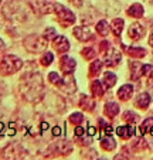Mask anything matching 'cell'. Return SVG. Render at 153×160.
<instances>
[{
	"mask_svg": "<svg viewBox=\"0 0 153 160\" xmlns=\"http://www.w3.org/2000/svg\"><path fill=\"white\" fill-rule=\"evenodd\" d=\"M45 38H50V40H53L55 37V28H53V27H48L47 30H45Z\"/></svg>",
	"mask_w": 153,
	"mask_h": 160,
	"instance_id": "obj_36",
	"label": "cell"
},
{
	"mask_svg": "<svg viewBox=\"0 0 153 160\" xmlns=\"http://www.w3.org/2000/svg\"><path fill=\"white\" fill-rule=\"evenodd\" d=\"M30 7L34 12L43 13V14H47V13L53 12V4L47 3L45 0H30Z\"/></svg>",
	"mask_w": 153,
	"mask_h": 160,
	"instance_id": "obj_11",
	"label": "cell"
},
{
	"mask_svg": "<svg viewBox=\"0 0 153 160\" xmlns=\"http://www.w3.org/2000/svg\"><path fill=\"white\" fill-rule=\"evenodd\" d=\"M132 149L133 150H143V149H146V140L143 139L135 140V143H132Z\"/></svg>",
	"mask_w": 153,
	"mask_h": 160,
	"instance_id": "obj_34",
	"label": "cell"
},
{
	"mask_svg": "<svg viewBox=\"0 0 153 160\" xmlns=\"http://www.w3.org/2000/svg\"><path fill=\"white\" fill-rule=\"evenodd\" d=\"M81 54H82V57H84L85 60H92V58L95 57V50L91 48V47H88V48L82 50Z\"/></svg>",
	"mask_w": 153,
	"mask_h": 160,
	"instance_id": "obj_33",
	"label": "cell"
},
{
	"mask_svg": "<svg viewBox=\"0 0 153 160\" xmlns=\"http://www.w3.org/2000/svg\"><path fill=\"white\" fill-rule=\"evenodd\" d=\"M53 13L57 14V18L63 27H68V26L74 24L75 20H77L74 13L60 3H53Z\"/></svg>",
	"mask_w": 153,
	"mask_h": 160,
	"instance_id": "obj_6",
	"label": "cell"
},
{
	"mask_svg": "<svg viewBox=\"0 0 153 160\" xmlns=\"http://www.w3.org/2000/svg\"><path fill=\"white\" fill-rule=\"evenodd\" d=\"M115 146H116V143H115L114 138H112L111 135H106L105 138H102L101 139V148L104 149V150L111 152V150L115 149Z\"/></svg>",
	"mask_w": 153,
	"mask_h": 160,
	"instance_id": "obj_23",
	"label": "cell"
},
{
	"mask_svg": "<svg viewBox=\"0 0 153 160\" xmlns=\"http://www.w3.org/2000/svg\"><path fill=\"white\" fill-rule=\"evenodd\" d=\"M135 105L138 106L139 109H146L147 106L150 105V95L146 94V92H142V94H139L138 98L135 99Z\"/></svg>",
	"mask_w": 153,
	"mask_h": 160,
	"instance_id": "obj_18",
	"label": "cell"
},
{
	"mask_svg": "<svg viewBox=\"0 0 153 160\" xmlns=\"http://www.w3.org/2000/svg\"><path fill=\"white\" fill-rule=\"evenodd\" d=\"M84 133H85V130L82 129L81 126L75 128V136H77V138H82V136H84Z\"/></svg>",
	"mask_w": 153,
	"mask_h": 160,
	"instance_id": "obj_38",
	"label": "cell"
},
{
	"mask_svg": "<svg viewBox=\"0 0 153 160\" xmlns=\"http://www.w3.org/2000/svg\"><path fill=\"white\" fill-rule=\"evenodd\" d=\"M51 150H53V154H55V156H68L72 152V145L67 140H60V142L51 146Z\"/></svg>",
	"mask_w": 153,
	"mask_h": 160,
	"instance_id": "obj_9",
	"label": "cell"
},
{
	"mask_svg": "<svg viewBox=\"0 0 153 160\" xmlns=\"http://www.w3.org/2000/svg\"><path fill=\"white\" fill-rule=\"evenodd\" d=\"M104 111H105V115L108 116V118H115V116L119 113V111H120V108H119V105H118L116 102H106L105 103V108H104Z\"/></svg>",
	"mask_w": 153,
	"mask_h": 160,
	"instance_id": "obj_17",
	"label": "cell"
},
{
	"mask_svg": "<svg viewBox=\"0 0 153 160\" xmlns=\"http://www.w3.org/2000/svg\"><path fill=\"white\" fill-rule=\"evenodd\" d=\"M149 44H150V45H152V47H153V33L150 34V37H149Z\"/></svg>",
	"mask_w": 153,
	"mask_h": 160,
	"instance_id": "obj_44",
	"label": "cell"
},
{
	"mask_svg": "<svg viewBox=\"0 0 153 160\" xmlns=\"http://www.w3.org/2000/svg\"><path fill=\"white\" fill-rule=\"evenodd\" d=\"M74 36L77 40L82 42H87L89 40L94 38V34L92 31L89 30V27H85V26H79V27H75L74 28Z\"/></svg>",
	"mask_w": 153,
	"mask_h": 160,
	"instance_id": "obj_12",
	"label": "cell"
},
{
	"mask_svg": "<svg viewBox=\"0 0 153 160\" xmlns=\"http://www.w3.org/2000/svg\"><path fill=\"white\" fill-rule=\"evenodd\" d=\"M82 121H84V116H82L81 112H74V113L69 116V122L74 125H79Z\"/></svg>",
	"mask_w": 153,
	"mask_h": 160,
	"instance_id": "obj_31",
	"label": "cell"
},
{
	"mask_svg": "<svg viewBox=\"0 0 153 160\" xmlns=\"http://www.w3.org/2000/svg\"><path fill=\"white\" fill-rule=\"evenodd\" d=\"M133 89H135L133 85H129V84L122 85V87L118 89V97H119V99L120 101H129L133 95Z\"/></svg>",
	"mask_w": 153,
	"mask_h": 160,
	"instance_id": "obj_15",
	"label": "cell"
},
{
	"mask_svg": "<svg viewBox=\"0 0 153 160\" xmlns=\"http://www.w3.org/2000/svg\"><path fill=\"white\" fill-rule=\"evenodd\" d=\"M96 31H98V34L102 37L108 36L109 31H111V24H109L106 20H99V23L96 24Z\"/></svg>",
	"mask_w": 153,
	"mask_h": 160,
	"instance_id": "obj_26",
	"label": "cell"
},
{
	"mask_svg": "<svg viewBox=\"0 0 153 160\" xmlns=\"http://www.w3.org/2000/svg\"><path fill=\"white\" fill-rule=\"evenodd\" d=\"M123 26H125V21H123L122 18H114V20L111 21V30L115 37H119L120 34H122Z\"/></svg>",
	"mask_w": 153,
	"mask_h": 160,
	"instance_id": "obj_20",
	"label": "cell"
},
{
	"mask_svg": "<svg viewBox=\"0 0 153 160\" xmlns=\"http://www.w3.org/2000/svg\"><path fill=\"white\" fill-rule=\"evenodd\" d=\"M77 68V61L69 55H63L60 60V70L64 75H72V72Z\"/></svg>",
	"mask_w": 153,
	"mask_h": 160,
	"instance_id": "obj_8",
	"label": "cell"
},
{
	"mask_svg": "<svg viewBox=\"0 0 153 160\" xmlns=\"http://www.w3.org/2000/svg\"><path fill=\"white\" fill-rule=\"evenodd\" d=\"M143 12H145L143 6L139 3H135L128 9V16H130V17H133V18H140L142 16H143Z\"/></svg>",
	"mask_w": 153,
	"mask_h": 160,
	"instance_id": "obj_22",
	"label": "cell"
},
{
	"mask_svg": "<svg viewBox=\"0 0 153 160\" xmlns=\"http://www.w3.org/2000/svg\"><path fill=\"white\" fill-rule=\"evenodd\" d=\"M4 50H6V44H4V41L2 38H0V52H3Z\"/></svg>",
	"mask_w": 153,
	"mask_h": 160,
	"instance_id": "obj_41",
	"label": "cell"
},
{
	"mask_svg": "<svg viewBox=\"0 0 153 160\" xmlns=\"http://www.w3.org/2000/svg\"><path fill=\"white\" fill-rule=\"evenodd\" d=\"M48 81H50L51 84L57 85L60 89H63L67 94H72V92H75V89H77L75 79H74V77H71V75L60 77L57 72H50L48 74Z\"/></svg>",
	"mask_w": 153,
	"mask_h": 160,
	"instance_id": "obj_4",
	"label": "cell"
},
{
	"mask_svg": "<svg viewBox=\"0 0 153 160\" xmlns=\"http://www.w3.org/2000/svg\"><path fill=\"white\" fill-rule=\"evenodd\" d=\"M147 79H146V84H147V87L150 88V89L153 91V68H152V71H150L149 74H147Z\"/></svg>",
	"mask_w": 153,
	"mask_h": 160,
	"instance_id": "obj_37",
	"label": "cell"
},
{
	"mask_svg": "<svg viewBox=\"0 0 153 160\" xmlns=\"http://www.w3.org/2000/svg\"><path fill=\"white\" fill-rule=\"evenodd\" d=\"M102 61H99V60H95L92 64L89 65V77H96V75H99V72H101V70H102Z\"/></svg>",
	"mask_w": 153,
	"mask_h": 160,
	"instance_id": "obj_29",
	"label": "cell"
},
{
	"mask_svg": "<svg viewBox=\"0 0 153 160\" xmlns=\"http://www.w3.org/2000/svg\"><path fill=\"white\" fill-rule=\"evenodd\" d=\"M54 61V54H51V52H44L41 57V64L44 67H48L51 62Z\"/></svg>",
	"mask_w": 153,
	"mask_h": 160,
	"instance_id": "obj_32",
	"label": "cell"
},
{
	"mask_svg": "<svg viewBox=\"0 0 153 160\" xmlns=\"http://www.w3.org/2000/svg\"><path fill=\"white\" fill-rule=\"evenodd\" d=\"M120 60H122V54H120L116 48H109L108 54H106V58H105L106 67H116L118 64L120 62Z\"/></svg>",
	"mask_w": 153,
	"mask_h": 160,
	"instance_id": "obj_13",
	"label": "cell"
},
{
	"mask_svg": "<svg viewBox=\"0 0 153 160\" xmlns=\"http://www.w3.org/2000/svg\"><path fill=\"white\" fill-rule=\"evenodd\" d=\"M130 72H132V79H139L140 77H143V64L139 62H129Z\"/></svg>",
	"mask_w": 153,
	"mask_h": 160,
	"instance_id": "obj_21",
	"label": "cell"
},
{
	"mask_svg": "<svg viewBox=\"0 0 153 160\" xmlns=\"http://www.w3.org/2000/svg\"><path fill=\"white\" fill-rule=\"evenodd\" d=\"M53 135L54 136H58V135H61V129L58 126H55V128H53Z\"/></svg>",
	"mask_w": 153,
	"mask_h": 160,
	"instance_id": "obj_40",
	"label": "cell"
},
{
	"mask_svg": "<svg viewBox=\"0 0 153 160\" xmlns=\"http://www.w3.org/2000/svg\"><path fill=\"white\" fill-rule=\"evenodd\" d=\"M88 132H89L91 136H94V135H95V132H96V129H95V128H92V126H89V128H88Z\"/></svg>",
	"mask_w": 153,
	"mask_h": 160,
	"instance_id": "obj_42",
	"label": "cell"
},
{
	"mask_svg": "<svg viewBox=\"0 0 153 160\" xmlns=\"http://www.w3.org/2000/svg\"><path fill=\"white\" fill-rule=\"evenodd\" d=\"M24 48L27 50L28 52H43L47 48V38L38 34H30L24 38L23 41Z\"/></svg>",
	"mask_w": 153,
	"mask_h": 160,
	"instance_id": "obj_5",
	"label": "cell"
},
{
	"mask_svg": "<svg viewBox=\"0 0 153 160\" xmlns=\"http://www.w3.org/2000/svg\"><path fill=\"white\" fill-rule=\"evenodd\" d=\"M71 4H74L75 7H81L82 3H84V0H68Z\"/></svg>",
	"mask_w": 153,
	"mask_h": 160,
	"instance_id": "obj_39",
	"label": "cell"
},
{
	"mask_svg": "<svg viewBox=\"0 0 153 160\" xmlns=\"http://www.w3.org/2000/svg\"><path fill=\"white\" fill-rule=\"evenodd\" d=\"M102 84H104L105 89H108V88H112L115 84H116V75H115L114 72H105Z\"/></svg>",
	"mask_w": 153,
	"mask_h": 160,
	"instance_id": "obj_28",
	"label": "cell"
},
{
	"mask_svg": "<svg viewBox=\"0 0 153 160\" xmlns=\"http://www.w3.org/2000/svg\"><path fill=\"white\" fill-rule=\"evenodd\" d=\"M20 94L26 101L37 103L44 97V81L40 72H26L20 78Z\"/></svg>",
	"mask_w": 153,
	"mask_h": 160,
	"instance_id": "obj_1",
	"label": "cell"
},
{
	"mask_svg": "<svg viewBox=\"0 0 153 160\" xmlns=\"http://www.w3.org/2000/svg\"><path fill=\"white\" fill-rule=\"evenodd\" d=\"M79 106H81L84 111H94V108H95V102H94V99H91L89 97H87V95H81Z\"/></svg>",
	"mask_w": 153,
	"mask_h": 160,
	"instance_id": "obj_25",
	"label": "cell"
},
{
	"mask_svg": "<svg viewBox=\"0 0 153 160\" xmlns=\"http://www.w3.org/2000/svg\"><path fill=\"white\" fill-rule=\"evenodd\" d=\"M27 157L28 152L20 143H10L2 152V159H27Z\"/></svg>",
	"mask_w": 153,
	"mask_h": 160,
	"instance_id": "obj_7",
	"label": "cell"
},
{
	"mask_svg": "<svg viewBox=\"0 0 153 160\" xmlns=\"http://www.w3.org/2000/svg\"><path fill=\"white\" fill-rule=\"evenodd\" d=\"M3 129H4V123L3 122H0V133L3 132Z\"/></svg>",
	"mask_w": 153,
	"mask_h": 160,
	"instance_id": "obj_45",
	"label": "cell"
},
{
	"mask_svg": "<svg viewBox=\"0 0 153 160\" xmlns=\"http://www.w3.org/2000/svg\"><path fill=\"white\" fill-rule=\"evenodd\" d=\"M91 92H92V95L95 98H101L102 95H104V92H105V87H104L102 82L94 81L92 84H91Z\"/></svg>",
	"mask_w": 153,
	"mask_h": 160,
	"instance_id": "obj_24",
	"label": "cell"
},
{
	"mask_svg": "<svg viewBox=\"0 0 153 160\" xmlns=\"http://www.w3.org/2000/svg\"><path fill=\"white\" fill-rule=\"evenodd\" d=\"M122 118L125 119L126 122H129V123H132V125H135V122L138 121V115H135L132 111H126L122 115Z\"/></svg>",
	"mask_w": 153,
	"mask_h": 160,
	"instance_id": "obj_30",
	"label": "cell"
},
{
	"mask_svg": "<svg viewBox=\"0 0 153 160\" xmlns=\"http://www.w3.org/2000/svg\"><path fill=\"white\" fill-rule=\"evenodd\" d=\"M21 67H23V61H21L20 57L13 54L6 55V57H3V60L0 61V74L4 77L13 75V74L20 71Z\"/></svg>",
	"mask_w": 153,
	"mask_h": 160,
	"instance_id": "obj_3",
	"label": "cell"
},
{
	"mask_svg": "<svg viewBox=\"0 0 153 160\" xmlns=\"http://www.w3.org/2000/svg\"><path fill=\"white\" fill-rule=\"evenodd\" d=\"M128 36H129L130 38L133 40V41H138V40H140L142 37L145 36V27L142 24H139L138 21H136V23H133V24L129 27Z\"/></svg>",
	"mask_w": 153,
	"mask_h": 160,
	"instance_id": "obj_14",
	"label": "cell"
},
{
	"mask_svg": "<svg viewBox=\"0 0 153 160\" xmlns=\"http://www.w3.org/2000/svg\"><path fill=\"white\" fill-rule=\"evenodd\" d=\"M108 48H109L108 41H101L99 42V52H101V54H106V50Z\"/></svg>",
	"mask_w": 153,
	"mask_h": 160,
	"instance_id": "obj_35",
	"label": "cell"
},
{
	"mask_svg": "<svg viewBox=\"0 0 153 160\" xmlns=\"http://www.w3.org/2000/svg\"><path fill=\"white\" fill-rule=\"evenodd\" d=\"M116 133L119 135V138H122V139H129V138H132L133 136V133H135V126H133L132 123L123 125V126L118 128Z\"/></svg>",
	"mask_w": 153,
	"mask_h": 160,
	"instance_id": "obj_16",
	"label": "cell"
},
{
	"mask_svg": "<svg viewBox=\"0 0 153 160\" xmlns=\"http://www.w3.org/2000/svg\"><path fill=\"white\" fill-rule=\"evenodd\" d=\"M123 50L133 58H143L146 55V50L142 47H123Z\"/></svg>",
	"mask_w": 153,
	"mask_h": 160,
	"instance_id": "obj_19",
	"label": "cell"
},
{
	"mask_svg": "<svg viewBox=\"0 0 153 160\" xmlns=\"http://www.w3.org/2000/svg\"><path fill=\"white\" fill-rule=\"evenodd\" d=\"M4 20H6V17H4V16H3V13L0 12V27L3 26V21H4Z\"/></svg>",
	"mask_w": 153,
	"mask_h": 160,
	"instance_id": "obj_43",
	"label": "cell"
},
{
	"mask_svg": "<svg viewBox=\"0 0 153 160\" xmlns=\"http://www.w3.org/2000/svg\"><path fill=\"white\" fill-rule=\"evenodd\" d=\"M30 7L23 0H9L2 10L7 21H26L30 14Z\"/></svg>",
	"mask_w": 153,
	"mask_h": 160,
	"instance_id": "obj_2",
	"label": "cell"
},
{
	"mask_svg": "<svg viewBox=\"0 0 153 160\" xmlns=\"http://www.w3.org/2000/svg\"><path fill=\"white\" fill-rule=\"evenodd\" d=\"M139 132L140 135H145V133H150L153 136V118H147L139 128Z\"/></svg>",
	"mask_w": 153,
	"mask_h": 160,
	"instance_id": "obj_27",
	"label": "cell"
},
{
	"mask_svg": "<svg viewBox=\"0 0 153 160\" xmlns=\"http://www.w3.org/2000/svg\"><path fill=\"white\" fill-rule=\"evenodd\" d=\"M53 48L58 52V54H65L69 50V42L64 36H57L53 38Z\"/></svg>",
	"mask_w": 153,
	"mask_h": 160,
	"instance_id": "obj_10",
	"label": "cell"
},
{
	"mask_svg": "<svg viewBox=\"0 0 153 160\" xmlns=\"http://www.w3.org/2000/svg\"><path fill=\"white\" fill-rule=\"evenodd\" d=\"M2 2H3V0H0V3H2Z\"/></svg>",
	"mask_w": 153,
	"mask_h": 160,
	"instance_id": "obj_46",
	"label": "cell"
}]
</instances>
